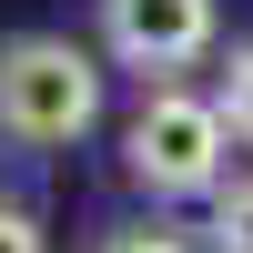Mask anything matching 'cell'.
Masks as SVG:
<instances>
[{"label":"cell","instance_id":"obj_1","mask_svg":"<svg viewBox=\"0 0 253 253\" xmlns=\"http://www.w3.org/2000/svg\"><path fill=\"white\" fill-rule=\"evenodd\" d=\"M101 122V61L71 31H20L0 41V142L20 152H61Z\"/></svg>","mask_w":253,"mask_h":253},{"label":"cell","instance_id":"obj_2","mask_svg":"<svg viewBox=\"0 0 253 253\" xmlns=\"http://www.w3.org/2000/svg\"><path fill=\"white\" fill-rule=\"evenodd\" d=\"M223 142H233L223 101L152 81V91H142V112L122 122V172H132L142 193H162V203H182V193H223Z\"/></svg>","mask_w":253,"mask_h":253},{"label":"cell","instance_id":"obj_3","mask_svg":"<svg viewBox=\"0 0 253 253\" xmlns=\"http://www.w3.org/2000/svg\"><path fill=\"white\" fill-rule=\"evenodd\" d=\"M213 31V0H101V51L122 71H193Z\"/></svg>","mask_w":253,"mask_h":253},{"label":"cell","instance_id":"obj_4","mask_svg":"<svg viewBox=\"0 0 253 253\" xmlns=\"http://www.w3.org/2000/svg\"><path fill=\"white\" fill-rule=\"evenodd\" d=\"M213 253H253V182L213 193Z\"/></svg>","mask_w":253,"mask_h":253},{"label":"cell","instance_id":"obj_5","mask_svg":"<svg viewBox=\"0 0 253 253\" xmlns=\"http://www.w3.org/2000/svg\"><path fill=\"white\" fill-rule=\"evenodd\" d=\"M223 122H233V142H253V41H243V51H233V71H223Z\"/></svg>","mask_w":253,"mask_h":253},{"label":"cell","instance_id":"obj_6","mask_svg":"<svg viewBox=\"0 0 253 253\" xmlns=\"http://www.w3.org/2000/svg\"><path fill=\"white\" fill-rule=\"evenodd\" d=\"M101 253H193V243H182V233H162V223H132V233H112Z\"/></svg>","mask_w":253,"mask_h":253},{"label":"cell","instance_id":"obj_7","mask_svg":"<svg viewBox=\"0 0 253 253\" xmlns=\"http://www.w3.org/2000/svg\"><path fill=\"white\" fill-rule=\"evenodd\" d=\"M0 253H51V243H41L31 213H10V203H0Z\"/></svg>","mask_w":253,"mask_h":253}]
</instances>
